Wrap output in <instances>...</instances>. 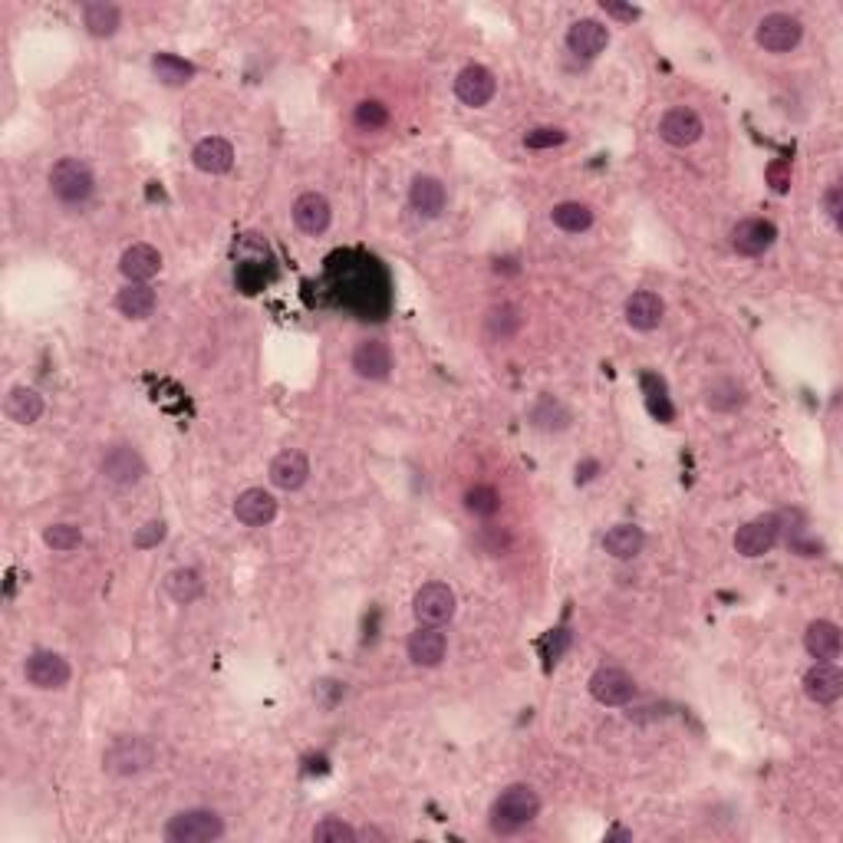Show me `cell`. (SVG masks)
I'll return each instance as SVG.
<instances>
[{
    "instance_id": "27",
    "label": "cell",
    "mask_w": 843,
    "mask_h": 843,
    "mask_svg": "<svg viewBox=\"0 0 843 843\" xmlns=\"http://www.w3.org/2000/svg\"><path fill=\"white\" fill-rule=\"evenodd\" d=\"M643 544H646V534H643V527H636V524H616L613 531L603 537L606 554L616 560L636 557L639 550H643Z\"/></svg>"
},
{
    "instance_id": "24",
    "label": "cell",
    "mask_w": 843,
    "mask_h": 843,
    "mask_svg": "<svg viewBox=\"0 0 843 843\" xmlns=\"http://www.w3.org/2000/svg\"><path fill=\"white\" fill-rule=\"evenodd\" d=\"M804 646L817 662H830L840 656V629L830 620H814L804 633Z\"/></svg>"
},
{
    "instance_id": "1",
    "label": "cell",
    "mask_w": 843,
    "mask_h": 843,
    "mask_svg": "<svg viewBox=\"0 0 843 843\" xmlns=\"http://www.w3.org/2000/svg\"><path fill=\"white\" fill-rule=\"evenodd\" d=\"M541 811V797L527 784H511L498 794V801L491 807V830L494 834H517L524 830Z\"/></svg>"
},
{
    "instance_id": "25",
    "label": "cell",
    "mask_w": 843,
    "mask_h": 843,
    "mask_svg": "<svg viewBox=\"0 0 843 843\" xmlns=\"http://www.w3.org/2000/svg\"><path fill=\"white\" fill-rule=\"evenodd\" d=\"M191 159H195V165L201 168V172H208V175H224V172H228V168L234 165V149H231V142L211 136V139H201V142L195 145Z\"/></svg>"
},
{
    "instance_id": "34",
    "label": "cell",
    "mask_w": 843,
    "mask_h": 843,
    "mask_svg": "<svg viewBox=\"0 0 843 843\" xmlns=\"http://www.w3.org/2000/svg\"><path fill=\"white\" fill-rule=\"evenodd\" d=\"M353 122L363 132H379L389 122V109H386V103H379V99H363V103L353 109Z\"/></svg>"
},
{
    "instance_id": "3",
    "label": "cell",
    "mask_w": 843,
    "mask_h": 843,
    "mask_svg": "<svg viewBox=\"0 0 843 843\" xmlns=\"http://www.w3.org/2000/svg\"><path fill=\"white\" fill-rule=\"evenodd\" d=\"M50 188L63 205H83V201L93 195L96 182H93V172H89L86 162L60 159L50 168Z\"/></svg>"
},
{
    "instance_id": "41",
    "label": "cell",
    "mask_w": 843,
    "mask_h": 843,
    "mask_svg": "<svg viewBox=\"0 0 843 843\" xmlns=\"http://www.w3.org/2000/svg\"><path fill=\"white\" fill-rule=\"evenodd\" d=\"M165 537V524L162 521H152V524H145L142 531L136 534V544L139 547H152V544H159Z\"/></svg>"
},
{
    "instance_id": "7",
    "label": "cell",
    "mask_w": 843,
    "mask_h": 843,
    "mask_svg": "<svg viewBox=\"0 0 843 843\" xmlns=\"http://www.w3.org/2000/svg\"><path fill=\"white\" fill-rule=\"evenodd\" d=\"M155 751L149 741L142 738H119L116 745L106 751V768L112 774H139L145 768H152Z\"/></svg>"
},
{
    "instance_id": "39",
    "label": "cell",
    "mask_w": 843,
    "mask_h": 843,
    "mask_svg": "<svg viewBox=\"0 0 843 843\" xmlns=\"http://www.w3.org/2000/svg\"><path fill=\"white\" fill-rule=\"evenodd\" d=\"M43 541H47V547L63 550V554H66V550H76V547H80L83 534H80V527H76V524H53V527H47Z\"/></svg>"
},
{
    "instance_id": "21",
    "label": "cell",
    "mask_w": 843,
    "mask_h": 843,
    "mask_svg": "<svg viewBox=\"0 0 843 843\" xmlns=\"http://www.w3.org/2000/svg\"><path fill=\"white\" fill-rule=\"evenodd\" d=\"M445 633H438V626H422L419 633H412L409 639V659L415 662V666H425V669H432L438 666V662L445 659Z\"/></svg>"
},
{
    "instance_id": "31",
    "label": "cell",
    "mask_w": 843,
    "mask_h": 843,
    "mask_svg": "<svg viewBox=\"0 0 843 843\" xmlns=\"http://www.w3.org/2000/svg\"><path fill=\"white\" fill-rule=\"evenodd\" d=\"M554 224L560 231H567V234H580V231H587L590 224H593V211L587 205H580V201H564V205H557L554 208Z\"/></svg>"
},
{
    "instance_id": "29",
    "label": "cell",
    "mask_w": 843,
    "mask_h": 843,
    "mask_svg": "<svg viewBox=\"0 0 843 843\" xmlns=\"http://www.w3.org/2000/svg\"><path fill=\"white\" fill-rule=\"evenodd\" d=\"M119 7L116 4H86L83 7V24L93 37H112L119 30Z\"/></svg>"
},
{
    "instance_id": "13",
    "label": "cell",
    "mask_w": 843,
    "mask_h": 843,
    "mask_svg": "<svg viewBox=\"0 0 843 843\" xmlns=\"http://www.w3.org/2000/svg\"><path fill=\"white\" fill-rule=\"evenodd\" d=\"M234 517L247 527H264L277 517V501L271 491L264 488H247L234 501Z\"/></svg>"
},
{
    "instance_id": "23",
    "label": "cell",
    "mask_w": 843,
    "mask_h": 843,
    "mask_svg": "<svg viewBox=\"0 0 843 843\" xmlns=\"http://www.w3.org/2000/svg\"><path fill=\"white\" fill-rule=\"evenodd\" d=\"M445 185L438 182V178L432 175H419L412 182L409 188V201H412V208L419 211L422 218H438L445 211Z\"/></svg>"
},
{
    "instance_id": "11",
    "label": "cell",
    "mask_w": 843,
    "mask_h": 843,
    "mask_svg": "<svg viewBox=\"0 0 843 843\" xmlns=\"http://www.w3.org/2000/svg\"><path fill=\"white\" fill-rule=\"evenodd\" d=\"M702 132H705V126H702V119H699V112H695V109H669L666 116H662V122H659L662 142L676 145V149H685V145L699 142Z\"/></svg>"
},
{
    "instance_id": "9",
    "label": "cell",
    "mask_w": 843,
    "mask_h": 843,
    "mask_svg": "<svg viewBox=\"0 0 843 843\" xmlns=\"http://www.w3.org/2000/svg\"><path fill=\"white\" fill-rule=\"evenodd\" d=\"M27 682L37 685V689H63L70 682V662H66L60 653H50V649H40L27 659Z\"/></svg>"
},
{
    "instance_id": "36",
    "label": "cell",
    "mask_w": 843,
    "mask_h": 843,
    "mask_svg": "<svg viewBox=\"0 0 843 843\" xmlns=\"http://www.w3.org/2000/svg\"><path fill=\"white\" fill-rule=\"evenodd\" d=\"M465 508L478 517H494L501 511V494L494 491L491 485H478L465 494Z\"/></svg>"
},
{
    "instance_id": "4",
    "label": "cell",
    "mask_w": 843,
    "mask_h": 843,
    "mask_svg": "<svg viewBox=\"0 0 843 843\" xmlns=\"http://www.w3.org/2000/svg\"><path fill=\"white\" fill-rule=\"evenodd\" d=\"M415 620L425 626H442L455 616V593L445 583H425V587L415 593Z\"/></svg>"
},
{
    "instance_id": "20",
    "label": "cell",
    "mask_w": 843,
    "mask_h": 843,
    "mask_svg": "<svg viewBox=\"0 0 843 843\" xmlns=\"http://www.w3.org/2000/svg\"><path fill=\"white\" fill-rule=\"evenodd\" d=\"M606 43H610V33H606V27L600 24V20H577L567 33V47L577 56H583V60L603 53Z\"/></svg>"
},
{
    "instance_id": "26",
    "label": "cell",
    "mask_w": 843,
    "mask_h": 843,
    "mask_svg": "<svg viewBox=\"0 0 843 843\" xmlns=\"http://www.w3.org/2000/svg\"><path fill=\"white\" fill-rule=\"evenodd\" d=\"M4 412H7L10 422L30 425V422H37L40 415H43V396H40L37 389L17 386V389H10V396L4 402Z\"/></svg>"
},
{
    "instance_id": "43",
    "label": "cell",
    "mask_w": 843,
    "mask_h": 843,
    "mask_svg": "<svg viewBox=\"0 0 843 843\" xmlns=\"http://www.w3.org/2000/svg\"><path fill=\"white\" fill-rule=\"evenodd\" d=\"M768 178H771L774 191H788V185H791V165L788 162H774L768 168Z\"/></svg>"
},
{
    "instance_id": "15",
    "label": "cell",
    "mask_w": 843,
    "mask_h": 843,
    "mask_svg": "<svg viewBox=\"0 0 843 843\" xmlns=\"http://www.w3.org/2000/svg\"><path fill=\"white\" fill-rule=\"evenodd\" d=\"M804 692L807 699L817 705H830L843 695V672L834 662H817V666L804 676Z\"/></svg>"
},
{
    "instance_id": "40",
    "label": "cell",
    "mask_w": 843,
    "mask_h": 843,
    "mask_svg": "<svg viewBox=\"0 0 843 843\" xmlns=\"http://www.w3.org/2000/svg\"><path fill=\"white\" fill-rule=\"evenodd\" d=\"M564 142H567V132L554 129V126H541V129H534L524 136L527 149H554V145H564Z\"/></svg>"
},
{
    "instance_id": "14",
    "label": "cell",
    "mask_w": 843,
    "mask_h": 843,
    "mask_svg": "<svg viewBox=\"0 0 843 843\" xmlns=\"http://www.w3.org/2000/svg\"><path fill=\"white\" fill-rule=\"evenodd\" d=\"M774 238H778V228H774L771 221H764V218H745L741 224H735V231H732L735 251L745 254V257L764 254L774 244Z\"/></svg>"
},
{
    "instance_id": "45",
    "label": "cell",
    "mask_w": 843,
    "mask_h": 843,
    "mask_svg": "<svg viewBox=\"0 0 843 843\" xmlns=\"http://www.w3.org/2000/svg\"><path fill=\"white\" fill-rule=\"evenodd\" d=\"M629 837H633V834H626L623 827H616V830H610V837H606V840H629Z\"/></svg>"
},
{
    "instance_id": "22",
    "label": "cell",
    "mask_w": 843,
    "mask_h": 843,
    "mask_svg": "<svg viewBox=\"0 0 843 843\" xmlns=\"http://www.w3.org/2000/svg\"><path fill=\"white\" fill-rule=\"evenodd\" d=\"M310 475V462L303 452H280L271 462V481L280 491H297Z\"/></svg>"
},
{
    "instance_id": "2",
    "label": "cell",
    "mask_w": 843,
    "mask_h": 843,
    "mask_svg": "<svg viewBox=\"0 0 843 843\" xmlns=\"http://www.w3.org/2000/svg\"><path fill=\"white\" fill-rule=\"evenodd\" d=\"M218 837H224V820L215 811H205V807L175 814L165 827L168 843H211Z\"/></svg>"
},
{
    "instance_id": "10",
    "label": "cell",
    "mask_w": 843,
    "mask_h": 843,
    "mask_svg": "<svg viewBox=\"0 0 843 843\" xmlns=\"http://www.w3.org/2000/svg\"><path fill=\"white\" fill-rule=\"evenodd\" d=\"M455 93L458 99H462L465 106H488L494 93H498V80H494V73L488 70V66H465L462 73H458V80H455Z\"/></svg>"
},
{
    "instance_id": "38",
    "label": "cell",
    "mask_w": 843,
    "mask_h": 843,
    "mask_svg": "<svg viewBox=\"0 0 843 843\" xmlns=\"http://www.w3.org/2000/svg\"><path fill=\"white\" fill-rule=\"evenodd\" d=\"M531 419H534L537 429H567L570 412H567L564 406H560V402L544 399L541 406H537V409L531 412Z\"/></svg>"
},
{
    "instance_id": "30",
    "label": "cell",
    "mask_w": 843,
    "mask_h": 843,
    "mask_svg": "<svg viewBox=\"0 0 843 843\" xmlns=\"http://www.w3.org/2000/svg\"><path fill=\"white\" fill-rule=\"evenodd\" d=\"M152 70L165 86H185V83H191V76H195V66L175 53H159L152 60Z\"/></svg>"
},
{
    "instance_id": "44",
    "label": "cell",
    "mask_w": 843,
    "mask_h": 843,
    "mask_svg": "<svg viewBox=\"0 0 843 843\" xmlns=\"http://www.w3.org/2000/svg\"><path fill=\"white\" fill-rule=\"evenodd\" d=\"M603 10L610 17H616V20H636L639 17V10L636 7H626V4H603Z\"/></svg>"
},
{
    "instance_id": "17",
    "label": "cell",
    "mask_w": 843,
    "mask_h": 843,
    "mask_svg": "<svg viewBox=\"0 0 843 843\" xmlns=\"http://www.w3.org/2000/svg\"><path fill=\"white\" fill-rule=\"evenodd\" d=\"M119 271L126 274L132 284H145L162 271V254L152 244H132L119 261Z\"/></svg>"
},
{
    "instance_id": "5",
    "label": "cell",
    "mask_w": 843,
    "mask_h": 843,
    "mask_svg": "<svg viewBox=\"0 0 843 843\" xmlns=\"http://www.w3.org/2000/svg\"><path fill=\"white\" fill-rule=\"evenodd\" d=\"M590 695L603 705H626L636 695V682L620 666H603V669L593 672Z\"/></svg>"
},
{
    "instance_id": "37",
    "label": "cell",
    "mask_w": 843,
    "mask_h": 843,
    "mask_svg": "<svg viewBox=\"0 0 843 843\" xmlns=\"http://www.w3.org/2000/svg\"><path fill=\"white\" fill-rule=\"evenodd\" d=\"M313 840H320V843H353V840H359V834L350 824H346V820L327 817L323 824L313 827Z\"/></svg>"
},
{
    "instance_id": "19",
    "label": "cell",
    "mask_w": 843,
    "mask_h": 843,
    "mask_svg": "<svg viewBox=\"0 0 843 843\" xmlns=\"http://www.w3.org/2000/svg\"><path fill=\"white\" fill-rule=\"evenodd\" d=\"M294 221L300 231L307 234H323L330 228V201L317 195V191H307L294 201Z\"/></svg>"
},
{
    "instance_id": "12",
    "label": "cell",
    "mask_w": 843,
    "mask_h": 843,
    "mask_svg": "<svg viewBox=\"0 0 843 843\" xmlns=\"http://www.w3.org/2000/svg\"><path fill=\"white\" fill-rule=\"evenodd\" d=\"M103 475L112 485H136L145 475V462L132 445H112L103 455Z\"/></svg>"
},
{
    "instance_id": "28",
    "label": "cell",
    "mask_w": 843,
    "mask_h": 843,
    "mask_svg": "<svg viewBox=\"0 0 843 843\" xmlns=\"http://www.w3.org/2000/svg\"><path fill=\"white\" fill-rule=\"evenodd\" d=\"M116 307H119V313H126V317H132V320L149 317V313L155 310V290L145 287V284H129L126 290H119Z\"/></svg>"
},
{
    "instance_id": "32",
    "label": "cell",
    "mask_w": 843,
    "mask_h": 843,
    "mask_svg": "<svg viewBox=\"0 0 843 843\" xmlns=\"http://www.w3.org/2000/svg\"><path fill=\"white\" fill-rule=\"evenodd\" d=\"M165 587H168V597L172 600L195 603L201 597V590H205V583H201L198 570H175V573H168Z\"/></svg>"
},
{
    "instance_id": "8",
    "label": "cell",
    "mask_w": 843,
    "mask_h": 843,
    "mask_svg": "<svg viewBox=\"0 0 843 843\" xmlns=\"http://www.w3.org/2000/svg\"><path fill=\"white\" fill-rule=\"evenodd\" d=\"M801 20L791 14H768L758 24V43L771 53H788L801 43Z\"/></svg>"
},
{
    "instance_id": "16",
    "label": "cell",
    "mask_w": 843,
    "mask_h": 843,
    "mask_svg": "<svg viewBox=\"0 0 843 843\" xmlns=\"http://www.w3.org/2000/svg\"><path fill=\"white\" fill-rule=\"evenodd\" d=\"M353 369H356V376H363V379H386L392 373V353H389V346L382 343V340H363L353 350Z\"/></svg>"
},
{
    "instance_id": "35",
    "label": "cell",
    "mask_w": 843,
    "mask_h": 843,
    "mask_svg": "<svg viewBox=\"0 0 843 843\" xmlns=\"http://www.w3.org/2000/svg\"><path fill=\"white\" fill-rule=\"evenodd\" d=\"M708 409H718V412H728V409H738L741 402H745V389L738 386V382H715L712 389H708Z\"/></svg>"
},
{
    "instance_id": "42",
    "label": "cell",
    "mask_w": 843,
    "mask_h": 843,
    "mask_svg": "<svg viewBox=\"0 0 843 843\" xmlns=\"http://www.w3.org/2000/svg\"><path fill=\"white\" fill-rule=\"evenodd\" d=\"M824 208H827L830 221L840 224V211H843V191H840V185H830V188H827V195H824Z\"/></svg>"
},
{
    "instance_id": "6",
    "label": "cell",
    "mask_w": 843,
    "mask_h": 843,
    "mask_svg": "<svg viewBox=\"0 0 843 843\" xmlns=\"http://www.w3.org/2000/svg\"><path fill=\"white\" fill-rule=\"evenodd\" d=\"M778 534H781V521L774 514L755 517V521H748L745 527H738L735 550L741 557H761L778 544Z\"/></svg>"
},
{
    "instance_id": "18",
    "label": "cell",
    "mask_w": 843,
    "mask_h": 843,
    "mask_svg": "<svg viewBox=\"0 0 843 843\" xmlns=\"http://www.w3.org/2000/svg\"><path fill=\"white\" fill-rule=\"evenodd\" d=\"M662 313H666V303H662L653 290H639V294H633L626 300V323L633 330H656L659 323H662Z\"/></svg>"
},
{
    "instance_id": "33",
    "label": "cell",
    "mask_w": 843,
    "mask_h": 843,
    "mask_svg": "<svg viewBox=\"0 0 843 843\" xmlns=\"http://www.w3.org/2000/svg\"><path fill=\"white\" fill-rule=\"evenodd\" d=\"M521 323H524L521 310L511 307V303H501V307H494L488 313V330L498 336V340H511V336L521 330Z\"/></svg>"
}]
</instances>
